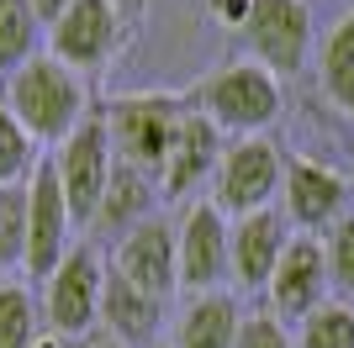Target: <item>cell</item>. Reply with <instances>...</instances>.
<instances>
[{"label": "cell", "mask_w": 354, "mask_h": 348, "mask_svg": "<svg viewBox=\"0 0 354 348\" xmlns=\"http://www.w3.org/2000/svg\"><path fill=\"white\" fill-rule=\"evenodd\" d=\"M6 106L11 116L27 127L32 143H53L59 148L80 122H85V85H80V74L64 69L53 53H37L32 64L11 74V85H6Z\"/></svg>", "instance_id": "obj_1"}, {"label": "cell", "mask_w": 354, "mask_h": 348, "mask_svg": "<svg viewBox=\"0 0 354 348\" xmlns=\"http://www.w3.org/2000/svg\"><path fill=\"white\" fill-rule=\"evenodd\" d=\"M191 106L207 116L217 132L259 137V132L281 116V79L270 69H259L254 58H238V64H222L217 74L201 79V90H196Z\"/></svg>", "instance_id": "obj_2"}, {"label": "cell", "mask_w": 354, "mask_h": 348, "mask_svg": "<svg viewBox=\"0 0 354 348\" xmlns=\"http://www.w3.org/2000/svg\"><path fill=\"white\" fill-rule=\"evenodd\" d=\"M185 116V101L180 95H117L106 106V132H111V153L133 169L153 174L159 180L164 159H169V143H175V127Z\"/></svg>", "instance_id": "obj_3"}, {"label": "cell", "mask_w": 354, "mask_h": 348, "mask_svg": "<svg viewBox=\"0 0 354 348\" xmlns=\"http://www.w3.org/2000/svg\"><path fill=\"white\" fill-rule=\"evenodd\" d=\"M48 164H53V174H59V190H64V201H69L74 227H90L95 211H101L111 164H117L106 122H101V116H85V122H80V127L48 153Z\"/></svg>", "instance_id": "obj_4"}, {"label": "cell", "mask_w": 354, "mask_h": 348, "mask_svg": "<svg viewBox=\"0 0 354 348\" xmlns=\"http://www.w3.org/2000/svg\"><path fill=\"white\" fill-rule=\"evenodd\" d=\"M217 195L212 201L222 206V217H254V211H270V201L281 195L286 185V159L270 137H233L222 148V164L212 174Z\"/></svg>", "instance_id": "obj_5"}, {"label": "cell", "mask_w": 354, "mask_h": 348, "mask_svg": "<svg viewBox=\"0 0 354 348\" xmlns=\"http://www.w3.org/2000/svg\"><path fill=\"white\" fill-rule=\"evenodd\" d=\"M43 317L53 338H85L101 322V290H106V264L95 259L90 243H74L69 259L43 280Z\"/></svg>", "instance_id": "obj_6"}, {"label": "cell", "mask_w": 354, "mask_h": 348, "mask_svg": "<svg viewBox=\"0 0 354 348\" xmlns=\"http://www.w3.org/2000/svg\"><path fill=\"white\" fill-rule=\"evenodd\" d=\"M233 222L222 217L217 201H191L185 217L175 227V248H180V285L191 296H212L222 280H233Z\"/></svg>", "instance_id": "obj_7"}, {"label": "cell", "mask_w": 354, "mask_h": 348, "mask_svg": "<svg viewBox=\"0 0 354 348\" xmlns=\"http://www.w3.org/2000/svg\"><path fill=\"white\" fill-rule=\"evenodd\" d=\"M69 248H74V217L59 190V174H53V164L43 153L37 174L27 180V253H21L27 280H48L69 259Z\"/></svg>", "instance_id": "obj_8"}, {"label": "cell", "mask_w": 354, "mask_h": 348, "mask_svg": "<svg viewBox=\"0 0 354 348\" xmlns=\"http://www.w3.org/2000/svg\"><path fill=\"white\" fill-rule=\"evenodd\" d=\"M243 43H249L254 64L270 69L275 79L296 74L312 53V11L307 0H254L249 21H243Z\"/></svg>", "instance_id": "obj_9"}, {"label": "cell", "mask_w": 354, "mask_h": 348, "mask_svg": "<svg viewBox=\"0 0 354 348\" xmlns=\"http://www.w3.org/2000/svg\"><path fill=\"white\" fill-rule=\"evenodd\" d=\"M122 43V11L111 0H74L69 11L48 27V53L64 69H101Z\"/></svg>", "instance_id": "obj_10"}, {"label": "cell", "mask_w": 354, "mask_h": 348, "mask_svg": "<svg viewBox=\"0 0 354 348\" xmlns=\"http://www.w3.org/2000/svg\"><path fill=\"white\" fill-rule=\"evenodd\" d=\"M328 259H323V238H291L270 275V317L275 322H307L317 306L328 301Z\"/></svg>", "instance_id": "obj_11"}, {"label": "cell", "mask_w": 354, "mask_h": 348, "mask_svg": "<svg viewBox=\"0 0 354 348\" xmlns=\"http://www.w3.org/2000/svg\"><path fill=\"white\" fill-rule=\"evenodd\" d=\"M281 201H286V222L301 232H328L339 217H349V180L328 164H312V159H286V185H281Z\"/></svg>", "instance_id": "obj_12"}, {"label": "cell", "mask_w": 354, "mask_h": 348, "mask_svg": "<svg viewBox=\"0 0 354 348\" xmlns=\"http://www.w3.org/2000/svg\"><path fill=\"white\" fill-rule=\"evenodd\" d=\"M122 280H133L143 296L153 301H169L180 290V248H175V227L164 217H148L143 227H133L117 243V264H111Z\"/></svg>", "instance_id": "obj_13"}, {"label": "cell", "mask_w": 354, "mask_h": 348, "mask_svg": "<svg viewBox=\"0 0 354 348\" xmlns=\"http://www.w3.org/2000/svg\"><path fill=\"white\" fill-rule=\"evenodd\" d=\"M222 148H227V143H222V132L212 127L191 101H185V116H180L175 143H169V159H164V169H159V195L185 201L191 190H201L212 174H217Z\"/></svg>", "instance_id": "obj_14"}, {"label": "cell", "mask_w": 354, "mask_h": 348, "mask_svg": "<svg viewBox=\"0 0 354 348\" xmlns=\"http://www.w3.org/2000/svg\"><path fill=\"white\" fill-rule=\"evenodd\" d=\"M286 243H291V222H286V211H254V217H238L233 222V238H227V248H233V280L243 290H265L270 275H275V264H281Z\"/></svg>", "instance_id": "obj_15"}, {"label": "cell", "mask_w": 354, "mask_h": 348, "mask_svg": "<svg viewBox=\"0 0 354 348\" xmlns=\"http://www.w3.org/2000/svg\"><path fill=\"white\" fill-rule=\"evenodd\" d=\"M101 322L106 338H117L122 348H153L164 327V301L143 296L133 280H122L117 269H106V290H101Z\"/></svg>", "instance_id": "obj_16"}, {"label": "cell", "mask_w": 354, "mask_h": 348, "mask_svg": "<svg viewBox=\"0 0 354 348\" xmlns=\"http://www.w3.org/2000/svg\"><path fill=\"white\" fill-rule=\"evenodd\" d=\"M153 206H159V180L117 159L111 164V180H106V195H101V211H95L90 227L101 232V238H117L122 243L133 227H143L148 217H159Z\"/></svg>", "instance_id": "obj_17"}, {"label": "cell", "mask_w": 354, "mask_h": 348, "mask_svg": "<svg viewBox=\"0 0 354 348\" xmlns=\"http://www.w3.org/2000/svg\"><path fill=\"white\" fill-rule=\"evenodd\" d=\"M238 327H243V311H238V301L227 290L191 296L175 322V348H233Z\"/></svg>", "instance_id": "obj_18"}, {"label": "cell", "mask_w": 354, "mask_h": 348, "mask_svg": "<svg viewBox=\"0 0 354 348\" xmlns=\"http://www.w3.org/2000/svg\"><path fill=\"white\" fill-rule=\"evenodd\" d=\"M317 85H323L328 106L354 122V11H344L317 48Z\"/></svg>", "instance_id": "obj_19"}, {"label": "cell", "mask_w": 354, "mask_h": 348, "mask_svg": "<svg viewBox=\"0 0 354 348\" xmlns=\"http://www.w3.org/2000/svg\"><path fill=\"white\" fill-rule=\"evenodd\" d=\"M43 16L32 11V0H0V74H16L21 64L37 58L43 48Z\"/></svg>", "instance_id": "obj_20"}, {"label": "cell", "mask_w": 354, "mask_h": 348, "mask_svg": "<svg viewBox=\"0 0 354 348\" xmlns=\"http://www.w3.org/2000/svg\"><path fill=\"white\" fill-rule=\"evenodd\" d=\"M43 338V311L21 280H0V348H32Z\"/></svg>", "instance_id": "obj_21"}, {"label": "cell", "mask_w": 354, "mask_h": 348, "mask_svg": "<svg viewBox=\"0 0 354 348\" xmlns=\"http://www.w3.org/2000/svg\"><path fill=\"white\" fill-rule=\"evenodd\" d=\"M37 164H43L37 143H32L27 127L11 116V106L0 101V190L6 185H27L32 174H37Z\"/></svg>", "instance_id": "obj_22"}, {"label": "cell", "mask_w": 354, "mask_h": 348, "mask_svg": "<svg viewBox=\"0 0 354 348\" xmlns=\"http://www.w3.org/2000/svg\"><path fill=\"white\" fill-rule=\"evenodd\" d=\"M296 348H354V306L349 301H323L301 322Z\"/></svg>", "instance_id": "obj_23"}, {"label": "cell", "mask_w": 354, "mask_h": 348, "mask_svg": "<svg viewBox=\"0 0 354 348\" xmlns=\"http://www.w3.org/2000/svg\"><path fill=\"white\" fill-rule=\"evenodd\" d=\"M27 253V185H6L0 190V275L21 269Z\"/></svg>", "instance_id": "obj_24"}, {"label": "cell", "mask_w": 354, "mask_h": 348, "mask_svg": "<svg viewBox=\"0 0 354 348\" xmlns=\"http://www.w3.org/2000/svg\"><path fill=\"white\" fill-rule=\"evenodd\" d=\"M323 259H328V285L339 290V301H354V211L323 232Z\"/></svg>", "instance_id": "obj_25"}, {"label": "cell", "mask_w": 354, "mask_h": 348, "mask_svg": "<svg viewBox=\"0 0 354 348\" xmlns=\"http://www.w3.org/2000/svg\"><path fill=\"white\" fill-rule=\"evenodd\" d=\"M233 348H291V333H286V322H275L270 311H254V317H243Z\"/></svg>", "instance_id": "obj_26"}, {"label": "cell", "mask_w": 354, "mask_h": 348, "mask_svg": "<svg viewBox=\"0 0 354 348\" xmlns=\"http://www.w3.org/2000/svg\"><path fill=\"white\" fill-rule=\"evenodd\" d=\"M249 6L254 0H217V16L227 21V27H243V21H249Z\"/></svg>", "instance_id": "obj_27"}, {"label": "cell", "mask_w": 354, "mask_h": 348, "mask_svg": "<svg viewBox=\"0 0 354 348\" xmlns=\"http://www.w3.org/2000/svg\"><path fill=\"white\" fill-rule=\"evenodd\" d=\"M69 6H74V0H32V11L43 16V27H53V21H59V16L69 11Z\"/></svg>", "instance_id": "obj_28"}, {"label": "cell", "mask_w": 354, "mask_h": 348, "mask_svg": "<svg viewBox=\"0 0 354 348\" xmlns=\"http://www.w3.org/2000/svg\"><path fill=\"white\" fill-rule=\"evenodd\" d=\"M111 6H117L122 16H138V11H143V0H111Z\"/></svg>", "instance_id": "obj_29"}, {"label": "cell", "mask_w": 354, "mask_h": 348, "mask_svg": "<svg viewBox=\"0 0 354 348\" xmlns=\"http://www.w3.org/2000/svg\"><path fill=\"white\" fill-rule=\"evenodd\" d=\"M85 348H122V343H117V338H106V333H101V338H90Z\"/></svg>", "instance_id": "obj_30"}, {"label": "cell", "mask_w": 354, "mask_h": 348, "mask_svg": "<svg viewBox=\"0 0 354 348\" xmlns=\"http://www.w3.org/2000/svg\"><path fill=\"white\" fill-rule=\"evenodd\" d=\"M32 348H64V338H53V333H43V338H37V343H32Z\"/></svg>", "instance_id": "obj_31"}, {"label": "cell", "mask_w": 354, "mask_h": 348, "mask_svg": "<svg viewBox=\"0 0 354 348\" xmlns=\"http://www.w3.org/2000/svg\"><path fill=\"white\" fill-rule=\"evenodd\" d=\"M153 348H175V343H153Z\"/></svg>", "instance_id": "obj_32"}]
</instances>
